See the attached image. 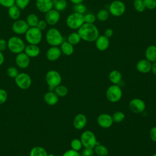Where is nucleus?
I'll return each instance as SVG.
<instances>
[{"mask_svg": "<svg viewBox=\"0 0 156 156\" xmlns=\"http://www.w3.org/2000/svg\"><path fill=\"white\" fill-rule=\"evenodd\" d=\"M81 40L88 42L95 41L98 37L99 30L94 24L83 23L77 31Z\"/></svg>", "mask_w": 156, "mask_h": 156, "instance_id": "1", "label": "nucleus"}, {"mask_svg": "<svg viewBox=\"0 0 156 156\" xmlns=\"http://www.w3.org/2000/svg\"><path fill=\"white\" fill-rule=\"evenodd\" d=\"M46 40L51 46H58L63 41V37L58 29L51 28L46 32Z\"/></svg>", "mask_w": 156, "mask_h": 156, "instance_id": "2", "label": "nucleus"}, {"mask_svg": "<svg viewBox=\"0 0 156 156\" xmlns=\"http://www.w3.org/2000/svg\"><path fill=\"white\" fill-rule=\"evenodd\" d=\"M25 47L23 40L17 36L10 37L7 41V48L9 51L13 54H18L23 52Z\"/></svg>", "mask_w": 156, "mask_h": 156, "instance_id": "3", "label": "nucleus"}, {"mask_svg": "<svg viewBox=\"0 0 156 156\" xmlns=\"http://www.w3.org/2000/svg\"><path fill=\"white\" fill-rule=\"evenodd\" d=\"M45 79L49 87V91H54V88L60 85L62 82V76L60 74L55 70L49 71L46 74Z\"/></svg>", "mask_w": 156, "mask_h": 156, "instance_id": "4", "label": "nucleus"}, {"mask_svg": "<svg viewBox=\"0 0 156 156\" xmlns=\"http://www.w3.org/2000/svg\"><path fill=\"white\" fill-rule=\"evenodd\" d=\"M26 40L31 44H39L42 39V32L37 27H30L25 34Z\"/></svg>", "mask_w": 156, "mask_h": 156, "instance_id": "5", "label": "nucleus"}, {"mask_svg": "<svg viewBox=\"0 0 156 156\" xmlns=\"http://www.w3.org/2000/svg\"><path fill=\"white\" fill-rule=\"evenodd\" d=\"M84 23L83 15L76 12L70 14L66 20L68 27L71 29H79Z\"/></svg>", "mask_w": 156, "mask_h": 156, "instance_id": "6", "label": "nucleus"}, {"mask_svg": "<svg viewBox=\"0 0 156 156\" xmlns=\"http://www.w3.org/2000/svg\"><path fill=\"white\" fill-rule=\"evenodd\" d=\"M80 140L84 147L93 149L95 146L99 144L97 141L95 134L90 130H85L83 132Z\"/></svg>", "mask_w": 156, "mask_h": 156, "instance_id": "7", "label": "nucleus"}, {"mask_svg": "<svg viewBox=\"0 0 156 156\" xmlns=\"http://www.w3.org/2000/svg\"><path fill=\"white\" fill-rule=\"evenodd\" d=\"M122 91L119 86L113 84L106 91L107 99L111 102H117L121 99Z\"/></svg>", "mask_w": 156, "mask_h": 156, "instance_id": "8", "label": "nucleus"}, {"mask_svg": "<svg viewBox=\"0 0 156 156\" xmlns=\"http://www.w3.org/2000/svg\"><path fill=\"white\" fill-rule=\"evenodd\" d=\"M126 11V5L124 3L119 0L112 1L108 7L109 13L114 16H121Z\"/></svg>", "mask_w": 156, "mask_h": 156, "instance_id": "9", "label": "nucleus"}, {"mask_svg": "<svg viewBox=\"0 0 156 156\" xmlns=\"http://www.w3.org/2000/svg\"><path fill=\"white\" fill-rule=\"evenodd\" d=\"M15 82L18 88L21 90L28 89L32 84L30 76L25 73H21L15 78Z\"/></svg>", "mask_w": 156, "mask_h": 156, "instance_id": "10", "label": "nucleus"}, {"mask_svg": "<svg viewBox=\"0 0 156 156\" xmlns=\"http://www.w3.org/2000/svg\"><path fill=\"white\" fill-rule=\"evenodd\" d=\"M130 110L135 113H141L146 108L145 102L140 98H134L130 100L129 104Z\"/></svg>", "mask_w": 156, "mask_h": 156, "instance_id": "11", "label": "nucleus"}, {"mask_svg": "<svg viewBox=\"0 0 156 156\" xmlns=\"http://www.w3.org/2000/svg\"><path fill=\"white\" fill-rule=\"evenodd\" d=\"M29 28V26L27 23L26 21H24L23 20H15L12 26L13 32L16 34L20 35L26 34Z\"/></svg>", "mask_w": 156, "mask_h": 156, "instance_id": "12", "label": "nucleus"}, {"mask_svg": "<svg viewBox=\"0 0 156 156\" xmlns=\"http://www.w3.org/2000/svg\"><path fill=\"white\" fill-rule=\"evenodd\" d=\"M97 123L101 127L107 129L112 126L113 121L112 116L109 114L102 113L98 116Z\"/></svg>", "mask_w": 156, "mask_h": 156, "instance_id": "13", "label": "nucleus"}, {"mask_svg": "<svg viewBox=\"0 0 156 156\" xmlns=\"http://www.w3.org/2000/svg\"><path fill=\"white\" fill-rule=\"evenodd\" d=\"M60 13L55 9H51L46 13L45 21L48 24L54 26L60 20Z\"/></svg>", "mask_w": 156, "mask_h": 156, "instance_id": "14", "label": "nucleus"}, {"mask_svg": "<svg viewBox=\"0 0 156 156\" xmlns=\"http://www.w3.org/2000/svg\"><path fill=\"white\" fill-rule=\"evenodd\" d=\"M15 62L19 68L25 69L29 66L30 57L25 52H21L16 56Z\"/></svg>", "mask_w": 156, "mask_h": 156, "instance_id": "15", "label": "nucleus"}, {"mask_svg": "<svg viewBox=\"0 0 156 156\" xmlns=\"http://www.w3.org/2000/svg\"><path fill=\"white\" fill-rule=\"evenodd\" d=\"M95 45L96 48L100 51H104L108 49L110 45L109 38L104 35H99L95 40Z\"/></svg>", "mask_w": 156, "mask_h": 156, "instance_id": "16", "label": "nucleus"}, {"mask_svg": "<svg viewBox=\"0 0 156 156\" xmlns=\"http://www.w3.org/2000/svg\"><path fill=\"white\" fill-rule=\"evenodd\" d=\"M62 55L60 48L58 46H51L46 51V56L48 60L54 62L58 60Z\"/></svg>", "mask_w": 156, "mask_h": 156, "instance_id": "17", "label": "nucleus"}, {"mask_svg": "<svg viewBox=\"0 0 156 156\" xmlns=\"http://www.w3.org/2000/svg\"><path fill=\"white\" fill-rule=\"evenodd\" d=\"M36 7L41 12L46 13L52 9L53 3L52 0H37Z\"/></svg>", "mask_w": 156, "mask_h": 156, "instance_id": "18", "label": "nucleus"}, {"mask_svg": "<svg viewBox=\"0 0 156 156\" xmlns=\"http://www.w3.org/2000/svg\"><path fill=\"white\" fill-rule=\"evenodd\" d=\"M152 63L151 62L147 59H141L140 60L136 65V68L137 71L141 73H147L151 70Z\"/></svg>", "mask_w": 156, "mask_h": 156, "instance_id": "19", "label": "nucleus"}, {"mask_svg": "<svg viewBox=\"0 0 156 156\" xmlns=\"http://www.w3.org/2000/svg\"><path fill=\"white\" fill-rule=\"evenodd\" d=\"M87 122V119L86 116L82 113H79L74 118L73 126L77 130H81L85 127Z\"/></svg>", "mask_w": 156, "mask_h": 156, "instance_id": "20", "label": "nucleus"}, {"mask_svg": "<svg viewBox=\"0 0 156 156\" xmlns=\"http://www.w3.org/2000/svg\"><path fill=\"white\" fill-rule=\"evenodd\" d=\"M44 100L48 105L52 106L58 102V96L54 91H49L44 95Z\"/></svg>", "mask_w": 156, "mask_h": 156, "instance_id": "21", "label": "nucleus"}, {"mask_svg": "<svg viewBox=\"0 0 156 156\" xmlns=\"http://www.w3.org/2000/svg\"><path fill=\"white\" fill-rule=\"evenodd\" d=\"M24 51L29 57H36L40 52V49L37 44H29L28 46L25 47Z\"/></svg>", "mask_w": 156, "mask_h": 156, "instance_id": "22", "label": "nucleus"}, {"mask_svg": "<svg viewBox=\"0 0 156 156\" xmlns=\"http://www.w3.org/2000/svg\"><path fill=\"white\" fill-rule=\"evenodd\" d=\"M145 57L151 63L156 62V45H150L146 48Z\"/></svg>", "mask_w": 156, "mask_h": 156, "instance_id": "23", "label": "nucleus"}, {"mask_svg": "<svg viewBox=\"0 0 156 156\" xmlns=\"http://www.w3.org/2000/svg\"><path fill=\"white\" fill-rule=\"evenodd\" d=\"M108 79L113 84L118 85L122 80V74L118 70L114 69L109 73Z\"/></svg>", "mask_w": 156, "mask_h": 156, "instance_id": "24", "label": "nucleus"}, {"mask_svg": "<svg viewBox=\"0 0 156 156\" xmlns=\"http://www.w3.org/2000/svg\"><path fill=\"white\" fill-rule=\"evenodd\" d=\"M60 49L62 53L66 55H71L74 52V46L73 44L67 41H63L60 44Z\"/></svg>", "mask_w": 156, "mask_h": 156, "instance_id": "25", "label": "nucleus"}, {"mask_svg": "<svg viewBox=\"0 0 156 156\" xmlns=\"http://www.w3.org/2000/svg\"><path fill=\"white\" fill-rule=\"evenodd\" d=\"M8 14L11 19L15 21L18 20V18H20L21 12L20 9L16 5H14L9 8Z\"/></svg>", "mask_w": 156, "mask_h": 156, "instance_id": "26", "label": "nucleus"}, {"mask_svg": "<svg viewBox=\"0 0 156 156\" xmlns=\"http://www.w3.org/2000/svg\"><path fill=\"white\" fill-rule=\"evenodd\" d=\"M46 151L41 146H35L30 151L29 156H48Z\"/></svg>", "mask_w": 156, "mask_h": 156, "instance_id": "27", "label": "nucleus"}, {"mask_svg": "<svg viewBox=\"0 0 156 156\" xmlns=\"http://www.w3.org/2000/svg\"><path fill=\"white\" fill-rule=\"evenodd\" d=\"M94 153L98 156H107L108 154L107 147L102 144H98L93 148Z\"/></svg>", "mask_w": 156, "mask_h": 156, "instance_id": "28", "label": "nucleus"}, {"mask_svg": "<svg viewBox=\"0 0 156 156\" xmlns=\"http://www.w3.org/2000/svg\"><path fill=\"white\" fill-rule=\"evenodd\" d=\"M52 1L53 7L58 12L64 10L67 7V1L66 0H52Z\"/></svg>", "mask_w": 156, "mask_h": 156, "instance_id": "29", "label": "nucleus"}, {"mask_svg": "<svg viewBox=\"0 0 156 156\" xmlns=\"http://www.w3.org/2000/svg\"><path fill=\"white\" fill-rule=\"evenodd\" d=\"M80 40L81 38L77 32H71L68 36V41L73 46L77 44L80 41Z\"/></svg>", "mask_w": 156, "mask_h": 156, "instance_id": "30", "label": "nucleus"}, {"mask_svg": "<svg viewBox=\"0 0 156 156\" xmlns=\"http://www.w3.org/2000/svg\"><path fill=\"white\" fill-rule=\"evenodd\" d=\"M54 92L58 96V97H65L67 95L68 93V90L67 87L63 85H59L57 87H56L54 88Z\"/></svg>", "mask_w": 156, "mask_h": 156, "instance_id": "31", "label": "nucleus"}, {"mask_svg": "<svg viewBox=\"0 0 156 156\" xmlns=\"http://www.w3.org/2000/svg\"><path fill=\"white\" fill-rule=\"evenodd\" d=\"M39 21L38 16L34 14H29L26 18V22L29 26V27H36Z\"/></svg>", "mask_w": 156, "mask_h": 156, "instance_id": "32", "label": "nucleus"}, {"mask_svg": "<svg viewBox=\"0 0 156 156\" xmlns=\"http://www.w3.org/2000/svg\"><path fill=\"white\" fill-rule=\"evenodd\" d=\"M109 12L106 9L100 10L96 14V18L100 21H105L108 20L109 17Z\"/></svg>", "mask_w": 156, "mask_h": 156, "instance_id": "33", "label": "nucleus"}, {"mask_svg": "<svg viewBox=\"0 0 156 156\" xmlns=\"http://www.w3.org/2000/svg\"><path fill=\"white\" fill-rule=\"evenodd\" d=\"M133 7L136 11L138 12H143L146 10L143 0H134Z\"/></svg>", "mask_w": 156, "mask_h": 156, "instance_id": "34", "label": "nucleus"}, {"mask_svg": "<svg viewBox=\"0 0 156 156\" xmlns=\"http://www.w3.org/2000/svg\"><path fill=\"white\" fill-rule=\"evenodd\" d=\"M70 146H71V147L72 149L78 151V152H79V151H80L82 149V147L83 146L80 140L78 139V138L73 139L71 141Z\"/></svg>", "mask_w": 156, "mask_h": 156, "instance_id": "35", "label": "nucleus"}, {"mask_svg": "<svg viewBox=\"0 0 156 156\" xmlns=\"http://www.w3.org/2000/svg\"><path fill=\"white\" fill-rule=\"evenodd\" d=\"M113 122H122L125 118V115L122 112H116L113 114L112 116Z\"/></svg>", "mask_w": 156, "mask_h": 156, "instance_id": "36", "label": "nucleus"}, {"mask_svg": "<svg viewBox=\"0 0 156 156\" xmlns=\"http://www.w3.org/2000/svg\"><path fill=\"white\" fill-rule=\"evenodd\" d=\"M73 9H74V12L83 14V15L85 13L86 10H87L86 6L83 4H82V2L77 4H74Z\"/></svg>", "mask_w": 156, "mask_h": 156, "instance_id": "37", "label": "nucleus"}, {"mask_svg": "<svg viewBox=\"0 0 156 156\" xmlns=\"http://www.w3.org/2000/svg\"><path fill=\"white\" fill-rule=\"evenodd\" d=\"M84 17V22L85 23H89V24H93L94 22L96 21V16L93 13H88L85 15H83Z\"/></svg>", "mask_w": 156, "mask_h": 156, "instance_id": "38", "label": "nucleus"}, {"mask_svg": "<svg viewBox=\"0 0 156 156\" xmlns=\"http://www.w3.org/2000/svg\"><path fill=\"white\" fill-rule=\"evenodd\" d=\"M7 76L11 78L15 79L18 75V71L17 68L14 66H10L7 70Z\"/></svg>", "mask_w": 156, "mask_h": 156, "instance_id": "39", "label": "nucleus"}, {"mask_svg": "<svg viewBox=\"0 0 156 156\" xmlns=\"http://www.w3.org/2000/svg\"><path fill=\"white\" fill-rule=\"evenodd\" d=\"M146 9L154 10L156 8V0H143Z\"/></svg>", "mask_w": 156, "mask_h": 156, "instance_id": "40", "label": "nucleus"}, {"mask_svg": "<svg viewBox=\"0 0 156 156\" xmlns=\"http://www.w3.org/2000/svg\"><path fill=\"white\" fill-rule=\"evenodd\" d=\"M30 0H15L16 5L20 9H24L29 4Z\"/></svg>", "mask_w": 156, "mask_h": 156, "instance_id": "41", "label": "nucleus"}, {"mask_svg": "<svg viewBox=\"0 0 156 156\" xmlns=\"http://www.w3.org/2000/svg\"><path fill=\"white\" fill-rule=\"evenodd\" d=\"M8 94L7 91L2 88H0V105L5 102L7 99Z\"/></svg>", "mask_w": 156, "mask_h": 156, "instance_id": "42", "label": "nucleus"}, {"mask_svg": "<svg viewBox=\"0 0 156 156\" xmlns=\"http://www.w3.org/2000/svg\"><path fill=\"white\" fill-rule=\"evenodd\" d=\"M15 4V0H0V5L4 7L9 8Z\"/></svg>", "mask_w": 156, "mask_h": 156, "instance_id": "43", "label": "nucleus"}, {"mask_svg": "<svg viewBox=\"0 0 156 156\" xmlns=\"http://www.w3.org/2000/svg\"><path fill=\"white\" fill-rule=\"evenodd\" d=\"M94 149L93 148H88L84 147L82 150L80 155L81 156H93L94 154Z\"/></svg>", "mask_w": 156, "mask_h": 156, "instance_id": "44", "label": "nucleus"}, {"mask_svg": "<svg viewBox=\"0 0 156 156\" xmlns=\"http://www.w3.org/2000/svg\"><path fill=\"white\" fill-rule=\"evenodd\" d=\"M62 156H80V154L79 153L78 151L71 149L65 151L63 154Z\"/></svg>", "mask_w": 156, "mask_h": 156, "instance_id": "45", "label": "nucleus"}, {"mask_svg": "<svg viewBox=\"0 0 156 156\" xmlns=\"http://www.w3.org/2000/svg\"><path fill=\"white\" fill-rule=\"evenodd\" d=\"M149 135L151 140L156 142V126H154L150 129Z\"/></svg>", "mask_w": 156, "mask_h": 156, "instance_id": "46", "label": "nucleus"}, {"mask_svg": "<svg viewBox=\"0 0 156 156\" xmlns=\"http://www.w3.org/2000/svg\"><path fill=\"white\" fill-rule=\"evenodd\" d=\"M47 23L46 22L45 20H39L37 25V27L40 30H44L46 28V26H47Z\"/></svg>", "mask_w": 156, "mask_h": 156, "instance_id": "47", "label": "nucleus"}, {"mask_svg": "<svg viewBox=\"0 0 156 156\" xmlns=\"http://www.w3.org/2000/svg\"><path fill=\"white\" fill-rule=\"evenodd\" d=\"M7 48V42L3 38H0V51H4Z\"/></svg>", "mask_w": 156, "mask_h": 156, "instance_id": "48", "label": "nucleus"}, {"mask_svg": "<svg viewBox=\"0 0 156 156\" xmlns=\"http://www.w3.org/2000/svg\"><path fill=\"white\" fill-rule=\"evenodd\" d=\"M113 29H111V28H108V29H107L105 30V32H104V35L105 36V37H107V38H110L112 35H113Z\"/></svg>", "mask_w": 156, "mask_h": 156, "instance_id": "49", "label": "nucleus"}, {"mask_svg": "<svg viewBox=\"0 0 156 156\" xmlns=\"http://www.w3.org/2000/svg\"><path fill=\"white\" fill-rule=\"evenodd\" d=\"M151 71H152V73L156 76V62H153V63L152 64Z\"/></svg>", "mask_w": 156, "mask_h": 156, "instance_id": "50", "label": "nucleus"}, {"mask_svg": "<svg viewBox=\"0 0 156 156\" xmlns=\"http://www.w3.org/2000/svg\"><path fill=\"white\" fill-rule=\"evenodd\" d=\"M4 56L3 55V54L2 53V52L0 51V66L2 65L4 62Z\"/></svg>", "mask_w": 156, "mask_h": 156, "instance_id": "51", "label": "nucleus"}, {"mask_svg": "<svg viewBox=\"0 0 156 156\" xmlns=\"http://www.w3.org/2000/svg\"><path fill=\"white\" fill-rule=\"evenodd\" d=\"M83 0H69L70 2H71L74 4H77L79 3H82Z\"/></svg>", "mask_w": 156, "mask_h": 156, "instance_id": "52", "label": "nucleus"}, {"mask_svg": "<svg viewBox=\"0 0 156 156\" xmlns=\"http://www.w3.org/2000/svg\"><path fill=\"white\" fill-rule=\"evenodd\" d=\"M48 156H55V155H54L53 154H48Z\"/></svg>", "mask_w": 156, "mask_h": 156, "instance_id": "53", "label": "nucleus"}, {"mask_svg": "<svg viewBox=\"0 0 156 156\" xmlns=\"http://www.w3.org/2000/svg\"><path fill=\"white\" fill-rule=\"evenodd\" d=\"M152 156H156V153H155V154H154Z\"/></svg>", "mask_w": 156, "mask_h": 156, "instance_id": "54", "label": "nucleus"}, {"mask_svg": "<svg viewBox=\"0 0 156 156\" xmlns=\"http://www.w3.org/2000/svg\"><path fill=\"white\" fill-rule=\"evenodd\" d=\"M155 44H156V40H155Z\"/></svg>", "mask_w": 156, "mask_h": 156, "instance_id": "55", "label": "nucleus"}]
</instances>
